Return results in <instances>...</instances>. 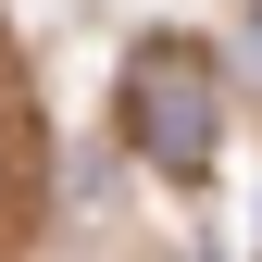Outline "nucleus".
I'll list each match as a JSON object with an SVG mask.
<instances>
[{
	"label": "nucleus",
	"mask_w": 262,
	"mask_h": 262,
	"mask_svg": "<svg viewBox=\"0 0 262 262\" xmlns=\"http://www.w3.org/2000/svg\"><path fill=\"white\" fill-rule=\"evenodd\" d=\"M125 138H138L162 175H200L212 138H225V88H212V62L187 50V38H150L138 62H125Z\"/></svg>",
	"instance_id": "obj_1"
},
{
	"label": "nucleus",
	"mask_w": 262,
	"mask_h": 262,
	"mask_svg": "<svg viewBox=\"0 0 262 262\" xmlns=\"http://www.w3.org/2000/svg\"><path fill=\"white\" fill-rule=\"evenodd\" d=\"M250 75H262V13H250Z\"/></svg>",
	"instance_id": "obj_2"
}]
</instances>
